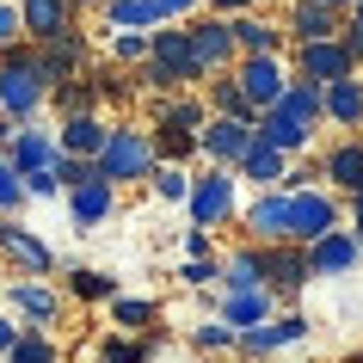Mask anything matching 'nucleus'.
<instances>
[{"label":"nucleus","instance_id":"58836bf2","mask_svg":"<svg viewBox=\"0 0 363 363\" xmlns=\"http://www.w3.org/2000/svg\"><path fill=\"white\" fill-rule=\"evenodd\" d=\"M99 363H154V339L148 333H117L99 345Z\"/></svg>","mask_w":363,"mask_h":363},{"label":"nucleus","instance_id":"37998d69","mask_svg":"<svg viewBox=\"0 0 363 363\" xmlns=\"http://www.w3.org/2000/svg\"><path fill=\"white\" fill-rule=\"evenodd\" d=\"M25 43V19H19V0H0V50Z\"/></svg>","mask_w":363,"mask_h":363},{"label":"nucleus","instance_id":"e433bc0d","mask_svg":"<svg viewBox=\"0 0 363 363\" xmlns=\"http://www.w3.org/2000/svg\"><path fill=\"white\" fill-rule=\"evenodd\" d=\"M191 351H197V357H228V351H234V326L222 320V314L197 320L191 326Z\"/></svg>","mask_w":363,"mask_h":363},{"label":"nucleus","instance_id":"412c9836","mask_svg":"<svg viewBox=\"0 0 363 363\" xmlns=\"http://www.w3.org/2000/svg\"><path fill=\"white\" fill-rule=\"evenodd\" d=\"M277 308H284V296H277V289H271V284H252V289H222L216 314H222V320H228L234 333H240V326H259V320H271Z\"/></svg>","mask_w":363,"mask_h":363},{"label":"nucleus","instance_id":"cd10ccee","mask_svg":"<svg viewBox=\"0 0 363 363\" xmlns=\"http://www.w3.org/2000/svg\"><path fill=\"white\" fill-rule=\"evenodd\" d=\"M326 123L333 130H363V74H345V80H326Z\"/></svg>","mask_w":363,"mask_h":363},{"label":"nucleus","instance_id":"f257e3e1","mask_svg":"<svg viewBox=\"0 0 363 363\" xmlns=\"http://www.w3.org/2000/svg\"><path fill=\"white\" fill-rule=\"evenodd\" d=\"M154 111V154L160 160H185L191 167L197 160V130L210 123V105H203V93H167V99H154L148 105Z\"/></svg>","mask_w":363,"mask_h":363},{"label":"nucleus","instance_id":"f3484780","mask_svg":"<svg viewBox=\"0 0 363 363\" xmlns=\"http://www.w3.org/2000/svg\"><path fill=\"white\" fill-rule=\"evenodd\" d=\"M234 172H240V185H252V191H271V185H284V172H289V154L277 148V142H265V135L252 130V142L240 148Z\"/></svg>","mask_w":363,"mask_h":363},{"label":"nucleus","instance_id":"39448f33","mask_svg":"<svg viewBox=\"0 0 363 363\" xmlns=\"http://www.w3.org/2000/svg\"><path fill=\"white\" fill-rule=\"evenodd\" d=\"M308 333H314V320H308L302 308H277L271 320H259V326H240L234 333V357L240 363H271V357H284L289 345H302Z\"/></svg>","mask_w":363,"mask_h":363},{"label":"nucleus","instance_id":"2f4dec72","mask_svg":"<svg viewBox=\"0 0 363 363\" xmlns=\"http://www.w3.org/2000/svg\"><path fill=\"white\" fill-rule=\"evenodd\" d=\"M105 308H111L117 333H154V326H160V302H154V296H123V289H117Z\"/></svg>","mask_w":363,"mask_h":363},{"label":"nucleus","instance_id":"79ce46f5","mask_svg":"<svg viewBox=\"0 0 363 363\" xmlns=\"http://www.w3.org/2000/svg\"><path fill=\"white\" fill-rule=\"evenodd\" d=\"M222 277V259H179V284L185 289H210Z\"/></svg>","mask_w":363,"mask_h":363},{"label":"nucleus","instance_id":"72a5a7b5","mask_svg":"<svg viewBox=\"0 0 363 363\" xmlns=\"http://www.w3.org/2000/svg\"><path fill=\"white\" fill-rule=\"evenodd\" d=\"M50 105H56V117L105 111V105H99V80H93V68H86V74H74V80H62V86H50Z\"/></svg>","mask_w":363,"mask_h":363},{"label":"nucleus","instance_id":"b1692460","mask_svg":"<svg viewBox=\"0 0 363 363\" xmlns=\"http://www.w3.org/2000/svg\"><path fill=\"white\" fill-rule=\"evenodd\" d=\"M0 252H6L25 277H50V271H56V247L38 240L31 228H19V222H0Z\"/></svg>","mask_w":363,"mask_h":363},{"label":"nucleus","instance_id":"a19ab883","mask_svg":"<svg viewBox=\"0 0 363 363\" xmlns=\"http://www.w3.org/2000/svg\"><path fill=\"white\" fill-rule=\"evenodd\" d=\"M0 210H6V216H13V210H25V172L13 167L6 154H0Z\"/></svg>","mask_w":363,"mask_h":363},{"label":"nucleus","instance_id":"4468645a","mask_svg":"<svg viewBox=\"0 0 363 363\" xmlns=\"http://www.w3.org/2000/svg\"><path fill=\"white\" fill-rule=\"evenodd\" d=\"M320 185H333L339 197L363 191V130H345L339 142H326L320 154Z\"/></svg>","mask_w":363,"mask_h":363},{"label":"nucleus","instance_id":"393cba45","mask_svg":"<svg viewBox=\"0 0 363 363\" xmlns=\"http://www.w3.org/2000/svg\"><path fill=\"white\" fill-rule=\"evenodd\" d=\"M6 160L19 172H43V167H56V154H62V142H56V130H38V123H19L13 130V142H6Z\"/></svg>","mask_w":363,"mask_h":363},{"label":"nucleus","instance_id":"0eeeda50","mask_svg":"<svg viewBox=\"0 0 363 363\" xmlns=\"http://www.w3.org/2000/svg\"><path fill=\"white\" fill-rule=\"evenodd\" d=\"M289 74H302V80H314V86H326V80L357 74V56H351V43H345V38L289 43Z\"/></svg>","mask_w":363,"mask_h":363},{"label":"nucleus","instance_id":"f704fd0d","mask_svg":"<svg viewBox=\"0 0 363 363\" xmlns=\"http://www.w3.org/2000/svg\"><path fill=\"white\" fill-rule=\"evenodd\" d=\"M148 191L160 197V203H185V197H191V167H185V160H154Z\"/></svg>","mask_w":363,"mask_h":363},{"label":"nucleus","instance_id":"ea45409f","mask_svg":"<svg viewBox=\"0 0 363 363\" xmlns=\"http://www.w3.org/2000/svg\"><path fill=\"white\" fill-rule=\"evenodd\" d=\"M148 38H154V31H111V38H105V50H111V62L135 68V62H148Z\"/></svg>","mask_w":363,"mask_h":363},{"label":"nucleus","instance_id":"bf43d9fd","mask_svg":"<svg viewBox=\"0 0 363 363\" xmlns=\"http://www.w3.org/2000/svg\"><path fill=\"white\" fill-rule=\"evenodd\" d=\"M0 363H6V357H0Z\"/></svg>","mask_w":363,"mask_h":363},{"label":"nucleus","instance_id":"1a4fd4ad","mask_svg":"<svg viewBox=\"0 0 363 363\" xmlns=\"http://www.w3.org/2000/svg\"><path fill=\"white\" fill-rule=\"evenodd\" d=\"M326 228H339V191H333V185H302V191H289V240L308 247V240H320Z\"/></svg>","mask_w":363,"mask_h":363},{"label":"nucleus","instance_id":"c9c22d12","mask_svg":"<svg viewBox=\"0 0 363 363\" xmlns=\"http://www.w3.org/2000/svg\"><path fill=\"white\" fill-rule=\"evenodd\" d=\"M68 296H74V302H111L117 277H111V271H93V265H74V271H68Z\"/></svg>","mask_w":363,"mask_h":363},{"label":"nucleus","instance_id":"603ef678","mask_svg":"<svg viewBox=\"0 0 363 363\" xmlns=\"http://www.w3.org/2000/svg\"><path fill=\"white\" fill-rule=\"evenodd\" d=\"M339 38L351 43V56H357V74H363V25H351V19H345V31H339Z\"/></svg>","mask_w":363,"mask_h":363},{"label":"nucleus","instance_id":"9b49d317","mask_svg":"<svg viewBox=\"0 0 363 363\" xmlns=\"http://www.w3.org/2000/svg\"><path fill=\"white\" fill-rule=\"evenodd\" d=\"M234 80L252 99V111H271L289 86V56H234Z\"/></svg>","mask_w":363,"mask_h":363},{"label":"nucleus","instance_id":"c85d7f7f","mask_svg":"<svg viewBox=\"0 0 363 363\" xmlns=\"http://www.w3.org/2000/svg\"><path fill=\"white\" fill-rule=\"evenodd\" d=\"M252 130L265 135V142H277V148H284L289 160H296V154H308L314 142H320V130L296 123V117H289V111H277V105H271V111H259V123H252Z\"/></svg>","mask_w":363,"mask_h":363},{"label":"nucleus","instance_id":"49530a36","mask_svg":"<svg viewBox=\"0 0 363 363\" xmlns=\"http://www.w3.org/2000/svg\"><path fill=\"white\" fill-rule=\"evenodd\" d=\"M25 197H62V179H56V167L25 172Z\"/></svg>","mask_w":363,"mask_h":363},{"label":"nucleus","instance_id":"09e8293b","mask_svg":"<svg viewBox=\"0 0 363 363\" xmlns=\"http://www.w3.org/2000/svg\"><path fill=\"white\" fill-rule=\"evenodd\" d=\"M259 0H203V13H222V19H234V13H252Z\"/></svg>","mask_w":363,"mask_h":363},{"label":"nucleus","instance_id":"3c124183","mask_svg":"<svg viewBox=\"0 0 363 363\" xmlns=\"http://www.w3.org/2000/svg\"><path fill=\"white\" fill-rule=\"evenodd\" d=\"M345 216H351L345 228H351V234H357V240H363V191H357V197H345Z\"/></svg>","mask_w":363,"mask_h":363},{"label":"nucleus","instance_id":"dca6fc26","mask_svg":"<svg viewBox=\"0 0 363 363\" xmlns=\"http://www.w3.org/2000/svg\"><path fill=\"white\" fill-rule=\"evenodd\" d=\"M265 284L284 296V302H296L308 284H314V271H308V247H296V240H277V247H265Z\"/></svg>","mask_w":363,"mask_h":363},{"label":"nucleus","instance_id":"423d86ee","mask_svg":"<svg viewBox=\"0 0 363 363\" xmlns=\"http://www.w3.org/2000/svg\"><path fill=\"white\" fill-rule=\"evenodd\" d=\"M148 62H160L167 68V80L179 86V93H197L203 86V68H197V56H191V38H185V25L179 19H167V25H154V38H148Z\"/></svg>","mask_w":363,"mask_h":363},{"label":"nucleus","instance_id":"a878e982","mask_svg":"<svg viewBox=\"0 0 363 363\" xmlns=\"http://www.w3.org/2000/svg\"><path fill=\"white\" fill-rule=\"evenodd\" d=\"M105 135H111L105 111H74V117H62V123H56V142H62V154H86V160H93V154L105 148Z\"/></svg>","mask_w":363,"mask_h":363},{"label":"nucleus","instance_id":"a18cd8bd","mask_svg":"<svg viewBox=\"0 0 363 363\" xmlns=\"http://www.w3.org/2000/svg\"><path fill=\"white\" fill-rule=\"evenodd\" d=\"M56 179H62V191H68L80 179H93V160H86V154H56Z\"/></svg>","mask_w":363,"mask_h":363},{"label":"nucleus","instance_id":"de8ad7c7","mask_svg":"<svg viewBox=\"0 0 363 363\" xmlns=\"http://www.w3.org/2000/svg\"><path fill=\"white\" fill-rule=\"evenodd\" d=\"M210 228H185V259H210Z\"/></svg>","mask_w":363,"mask_h":363},{"label":"nucleus","instance_id":"13d9d810","mask_svg":"<svg viewBox=\"0 0 363 363\" xmlns=\"http://www.w3.org/2000/svg\"><path fill=\"white\" fill-rule=\"evenodd\" d=\"M351 363H363V351H357V357H351Z\"/></svg>","mask_w":363,"mask_h":363},{"label":"nucleus","instance_id":"f8f14e48","mask_svg":"<svg viewBox=\"0 0 363 363\" xmlns=\"http://www.w3.org/2000/svg\"><path fill=\"white\" fill-rule=\"evenodd\" d=\"M6 302H13V314H19V326H62V314H68V296H62L56 284H43V277H19V284L6 289Z\"/></svg>","mask_w":363,"mask_h":363},{"label":"nucleus","instance_id":"aec40b11","mask_svg":"<svg viewBox=\"0 0 363 363\" xmlns=\"http://www.w3.org/2000/svg\"><path fill=\"white\" fill-rule=\"evenodd\" d=\"M247 142H252V123H240V117H210V123L197 130V160H210V167H234Z\"/></svg>","mask_w":363,"mask_h":363},{"label":"nucleus","instance_id":"4d7b16f0","mask_svg":"<svg viewBox=\"0 0 363 363\" xmlns=\"http://www.w3.org/2000/svg\"><path fill=\"white\" fill-rule=\"evenodd\" d=\"M74 6H105V0H74Z\"/></svg>","mask_w":363,"mask_h":363},{"label":"nucleus","instance_id":"f03ea898","mask_svg":"<svg viewBox=\"0 0 363 363\" xmlns=\"http://www.w3.org/2000/svg\"><path fill=\"white\" fill-rule=\"evenodd\" d=\"M43 105H50V86H43V74H38V50H31V43L0 50V117L38 123Z\"/></svg>","mask_w":363,"mask_h":363},{"label":"nucleus","instance_id":"5fc2aeb1","mask_svg":"<svg viewBox=\"0 0 363 363\" xmlns=\"http://www.w3.org/2000/svg\"><path fill=\"white\" fill-rule=\"evenodd\" d=\"M345 19H351V25H363V0H351V13H345Z\"/></svg>","mask_w":363,"mask_h":363},{"label":"nucleus","instance_id":"8fccbe9b","mask_svg":"<svg viewBox=\"0 0 363 363\" xmlns=\"http://www.w3.org/2000/svg\"><path fill=\"white\" fill-rule=\"evenodd\" d=\"M25 326H19V314H0V357H6V351H13V339H19Z\"/></svg>","mask_w":363,"mask_h":363},{"label":"nucleus","instance_id":"6ab92c4d","mask_svg":"<svg viewBox=\"0 0 363 363\" xmlns=\"http://www.w3.org/2000/svg\"><path fill=\"white\" fill-rule=\"evenodd\" d=\"M228 25H234V50H240V56H284L289 50L284 19H265L259 6H252V13H234Z\"/></svg>","mask_w":363,"mask_h":363},{"label":"nucleus","instance_id":"6e6d98bb","mask_svg":"<svg viewBox=\"0 0 363 363\" xmlns=\"http://www.w3.org/2000/svg\"><path fill=\"white\" fill-rule=\"evenodd\" d=\"M326 6H339V13H351V0H326Z\"/></svg>","mask_w":363,"mask_h":363},{"label":"nucleus","instance_id":"9d476101","mask_svg":"<svg viewBox=\"0 0 363 363\" xmlns=\"http://www.w3.org/2000/svg\"><path fill=\"white\" fill-rule=\"evenodd\" d=\"M363 265V240L351 228H326L320 240H308V271H314V284H333V277H351Z\"/></svg>","mask_w":363,"mask_h":363},{"label":"nucleus","instance_id":"a211bd4d","mask_svg":"<svg viewBox=\"0 0 363 363\" xmlns=\"http://www.w3.org/2000/svg\"><path fill=\"white\" fill-rule=\"evenodd\" d=\"M284 31H289V43L339 38V31H345V13H339V6H326V0H289V6H284Z\"/></svg>","mask_w":363,"mask_h":363},{"label":"nucleus","instance_id":"c03bdc74","mask_svg":"<svg viewBox=\"0 0 363 363\" xmlns=\"http://www.w3.org/2000/svg\"><path fill=\"white\" fill-rule=\"evenodd\" d=\"M302 185H320V160H308V154H296L284 172V191H302Z\"/></svg>","mask_w":363,"mask_h":363},{"label":"nucleus","instance_id":"c756f323","mask_svg":"<svg viewBox=\"0 0 363 363\" xmlns=\"http://www.w3.org/2000/svg\"><path fill=\"white\" fill-rule=\"evenodd\" d=\"M277 111H289L296 123H308V130H326V93L314 86V80H302V74H289L284 99H277Z\"/></svg>","mask_w":363,"mask_h":363},{"label":"nucleus","instance_id":"4be33fe9","mask_svg":"<svg viewBox=\"0 0 363 363\" xmlns=\"http://www.w3.org/2000/svg\"><path fill=\"white\" fill-rule=\"evenodd\" d=\"M62 197H68L74 228H86V234H93L99 222H111V210H117V185H111V179H99V172H93V179H80V185H68Z\"/></svg>","mask_w":363,"mask_h":363},{"label":"nucleus","instance_id":"2eb2a0df","mask_svg":"<svg viewBox=\"0 0 363 363\" xmlns=\"http://www.w3.org/2000/svg\"><path fill=\"white\" fill-rule=\"evenodd\" d=\"M38 50V74L43 86H62V80L86 74V62H93V50H86V38L80 31H68V38H50V43H31Z\"/></svg>","mask_w":363,"mask_h":363},{"label":"nucleus","instance_id":"7c9ffc66","mask_svg":"<svg viewBox=\"0 0 363 363\" xmlns=\"http://www.w3.org/2000/svg\"><path fill=\"white\" fill-rule=\"evenodd\" d=\"M222 289H252V284H265V247L259 240H240V247L222 259V277H216Z\"/></svg>","mask_w":363,"mask_h":363},{"label":"nucleus","instance_id":"7ed1b4c3","mask_svg":"<svg viewBox=\"0 0 363 363\" xmlns=\"http://www.w3.org/2000/svg\"><path fill=\"white\" fill-rule=\"evenodd\" d=\"M154 135L142 130V123H111V135H105V148L93 154V172L99 179H111L117 191L123 185H148V172H154Z\"/></svg>","mask_w":363,"mask_h":363},{"label":"nucleus","instance_id":"864d4df0","mask_svg":"<svg viewBox=\"0 0 363 363\" xmlns=\"http://www.w3.org/2000/svg\"><path fill=\"white\" fill-rule=\"evenodd\" d=\"M160 6H167V19H191L203 0H160Z\"/></svg>","mask_w":363,"mask_h":363},{"label":"nucleus","instance_id":"ddd939ff","mask_svg":"<svg viewBox=\"0 0 363 363\" xmlns=\"http://www.w3.org/2000/svg\"><path fill=\"white\" fill-rule=\"evenodd\" d=\"M240 234H247V240H259V247H277V240H289V191H284V185L259 191L247 210H240Z\"/></svg>","mask_w":363,"mask_h":363},{"label":"nucleus","instance_id":"bb28decb","mask_svg":"<svg viewBox=\"0 0 363 363\" xmlns=\"http://www.w3.org/2000/svg\"><path fill=\"white\" fill-rule=\"evenodd\" d=\"M203 105H210V117H240V123H259V111H252V99L240 93V80H234V68H222V74H210L203 86Z\"/></svg>","mask_w":363,"mask_h":363},{"label":"nucleus","instance_id":"4c0bfd02","mask_svg":"<svg viewBox=\"0 0 363 363\" xmlns=\"http://www.w3.org/2000/svg\"><path fill=\"white\" fill-rule=\"evenodd\" d=\"M6 363H62V351L43 326H25L19 339H13V351H6Z\"/></svg>","mask_w":363,"mask_h":363},{"label":"nucleus","instance_id":"6e6552de","mask_svg":"<svg viewBox=\"0 0 363 363\" xmlns=\"http://www.w3.org/2000/svg\"><path fill=\"white\" fill-rule=\"evenodd\" d=\"M179 25H185L191 56H197V68H203V74H222V68H234V56H240V50H234V25L222 19V13H203V6H197L191 19H179Z\"/></svg>","mask_w":363,"mask_h":363},{"label":"nucleus","instance_id":"20e7f679","mask_svg":"<svg viewBox=\"0 0 363 363\" xmlns=\"http://www.w3.org/2000/svg\"><path fill=\"white\" fill-rule=\"evenodd\" d=\"M179 210L191 216V228H228L234 216H240V172L234 167H203L191 172V197L179 203Z\"/></svg>","mask_w":363,"mask_h":363},{"label":"nucleus","instance_id":"5701e85b","mask_svg":"<svg viewBox=\"0 0 363 363\" xmlns=\"http://www.w3.org/2000/svg\"><path fill=\"white\" fill-rule=\"evenodd\" d=\"M74 13H80L74 0H19L25 43H50V38H68V31H80Z\"/></svg>","mask_w":363,"mask_h":363},{"label":"nucleus","instance_id":"473e14b6","mask_svg":"<svg viewBox=\"0 0 363 363\" xmlns=\"http://www.w3.org/2000/svg\"><path fill=\"white\" fill-rule=\"evenodd\" d=\"M105 25L111 31H154V25H167V6L160 0H105Z\"/></svg>","mask_w":363,"mask_h":363}]
</instances>
